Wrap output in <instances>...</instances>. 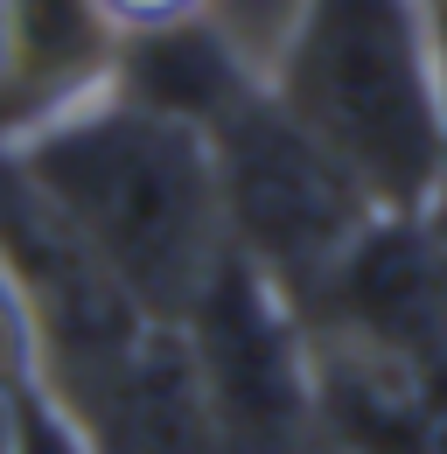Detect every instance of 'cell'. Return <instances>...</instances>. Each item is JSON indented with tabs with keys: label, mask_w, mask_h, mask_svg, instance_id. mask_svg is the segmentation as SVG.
<instances>
[{
	"label": "cell",
	"mask_w": 447,
	"mask_h": 454,
	"mask_svg": "<svg viewBox=\"0 0 447 454\" xmlns=\"http://www.w3.org/2000/svg\"><path fill=\"white\" fill-rule=\"evenodd\" d=\"M106 7V21L119 28V43L126 35H154V28H182V21H203L210 14V0H98Z\"/></svg>",
	"instance_id": "cell-9"
},
{
	"label": "cell",
	"mask_w": 447,
	"mask_h": 454,
	"mask_svg": "<svg viewBox=\"0 0 447 454\" xmlns=\"http://www.w3.org/2000/svg\"><path fill=\"white\" fill-rule=\"evenodd\" d=\"M203 140H210V168H217L231 252L245 266H259L308 315L342 273V259L385 224L378 203L357 189V175L322 140H308L279 113L266 77L245 98H231L203 126Z\"/></svg>",
	"instance_id": "cell-3"
},
{
	"label": "cell",
	"mask_w": 447,
	"mask_h": 454,
	"mask_svg": "<svg viewBox=\"0 0 447 454\" xmlns=\"http://www.w3.org/2000/svg\"><path fill=\"white\" fill-rule=\"evenodd\" d=\"M175 329L189 342L217 454H322L308 315L259 266L224 252Z\"/></svg>",
	"instance_id": "cell-4"
},
{
	"label": "cell",
	"mask_w": 447,
	"mask_h": 454,
	"mask_svg": "<svg viewBox=\"0 0 447 454\" xmlns=\"http://www.w3.org/2000/svg\"><path fill=\"white\" fill-rule=\"evenodd\" d=\"M427 7H434V14H447V0H427Z\"/></svg>",
	"instance_id": "cell-11"
},
{
	"label": "cell",
	"mask_w": 447,
	"mask_h": 454,
	"mask_svg": "<svg viewBox=\"0 0 447 454\" xmlns=\"http://www.w3.org/2000/svg\"><path fill=\"white\" fill-rule=\"evenodd\" d=\"M119 77V28L98 0H0V154Z\"/></svg>",
	"instance_id": "cell-5"
},
{
	"label": "cell",
	"mask_w": 447,
	"mask_h": 454,
	"mask_svg": "<svg viewBox=\"0 0 447 454\" xmlns=\"http://www.w3.org/2000/svg\"><path fill=\"white\" fill-rule=\"evenodd\" d=\"M28 378H43V356H35L28 308H21V294H14L7 266H0V392H14V385H28Z\"/></svg>",
	"instance_id": "cell-8"
},
{
	"label": "cell",
	"mask_w": 447,
	"mask_h": 454,
	"mask_svg": "<svg viewBox=\"0 0 447 454\" xmlns=\"http://www.w3.org/2000/svg\"><path fill=\"white\" fill-rule=\"evenodd\" d=\"M7 175L133 294L147 322H182L231 252L210 140L119 91L7 147Z\"/></svg>",
	"instance_id": "cell-1"
},
{
	"label": "cell",
	"mask_w": 447,
	"mask_h": 454,
	"mask_svg": "<svg viewBox=\"0 0 447 454\" xmlns=\"http://www.w3.org/2000/svg\"><path fill=\"white\" fill-rule=\"evenodd\" d=\"M252 84L259 77L210 28V14L203 21H182V28H154V35H126L119 43V77H112L119 98H133V106H147V113H161V119H182L196 133L231 98H245Z\"/></svg>",
	"instance_id": "cell-6"
},
{
	"label": "cell",
	"mask_w": 447,
	"mask_h": 454,
	"mask_svg": "<svg viewBox=\"0 0 447 454\" xmlns=\"http://www.w3.org/2000/svg\"><path fill=\"white\" fill-rule=\"evenodd\" d=\"M0 398H7V454H98L84 419L50 392V378H28Z\"/></svg>",
	"instance_id": "cell-7"
},
{
	"label": "cell",
	"mask_w": 447,
	"mask_h": 454,
	"mask_svg": "<svg viewBox=\"0 0 447 454\" xmlns=\"http://www.w3.org/2000/svg\"><path fill=\"white\" fill-rule=\"evenodd\" d=\"M266 91L357 175L378 217L434 224L447 182V77L427 0H301Z\"/></svg>",
	"instance_id": "cell-2"
},
{
	"label": "cell",
	"mask_w": 447,
	"mask_h": 454,
	"mask_svg": "<svg viewBox=\"0 0 447 454\" xmlns=\"http://www.w3.org/2000/svg\"><path fill=\"white\" fill-rule=\"evenodd\" d=\"M0 454H7V398H0Z\"/></svg>",
	"instance_id": "cell-10"
}]
</instances>
